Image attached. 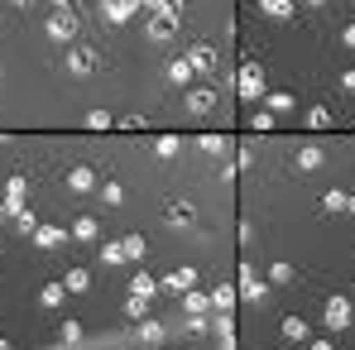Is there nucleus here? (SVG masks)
I'll return each mask as SVG.
<instances>
[{"label": "nucleus", "mask_w": 355, "mask_h": 350, "mask_svg": "<svg viewBox=\"0 0 355 350\" xmlns=\"http://www.w3.org/2000/svg\"><path fill=\"white\" fill-rule=\"evenodd\" d=\"M236 87H240V101H264V67H259L254 58H245L240 62Z\"/></svg>", "instance_id": "1"}, {"label": "nucleus", "mask_w": 355, "mask_h": 350, "mask_svg": "<svg viewBox=\"0 0 355 350\" xmlns=\"http://www.w3.org/2000/svg\"><path fill=\"white\" fill-rule=\"evenodd\" d=\"M327 331L336 336V331H351V322H355V307H351V297H341V292H331L327 297Z\"/></svg>", "instance_id": "2"}, {"label": "nucleus", "mask_w": 355, "mask_h": 350, "mask_svg": "<svg viewBox=\"0 0 355 350\" xmlns=\"http://www.w3.org/2000/svg\"><path fill=\"white\" fill-rule=\"evenodd\" d=\"M44 34H49V39H58V44H67V39L77 34V15H72V10H53V15H49V24H44Z\"/></svg>", "instance_id": "3"}, {"label": "nucleus", "mask_w": 355, "mask_h": 350, "mask_svg": "<svg viewBox=\"0 0 355 350\" xmlns=\"http://www.w3.org/2000/svg\"><path fill=\"white\" fill-rule=\"evenodd\" d=\"M240 297H245V302H264V297H269V283H259L250 264H240Z\"/></svg>", "instance_id": "4"}, {"label": "nucleus", "mask_w": 355, "mask_h": 350, "mask_svg": "<svg viewBox=\"0 0 355 350\" xmlns=\"http://www.w3.org/2000/svg\"><path fill=\"white\" fill-rule=\"evenodd\" d=\"M173 29H178V15H173V10H154V19H149V39H154V44H164Z\"/></svg>", "instance_id": "5"}, {"label": "nucleus", "mask_w": 355, "mask_h": 350, "mask_svg": "<svg viewBox=\"0 0 355 350\" xmlns=\"http://www.w3.org/2000/svg\"><path fill=\"white\" fill-rule=\"evenodd\" d=\"M139 5H144V0H101V15H106L111 24H125V19H130Z\"/></svg>", "instance_id": "6"}, {"label": "nucleus", "mask_w": 355, "mask_h": 350, "mask_svg": "<svg viewBox=\"0 0 355 350\" xmlns=\"http://www.w3.org/2000/svg\"><path fill=\"white\" fill-rule=\"evenodd\" d=\"M24 192H29V177H10L5 182V211H24Z\"/></svg>", "instance_id": "7"}, {"label": "nucleus", "mask_w": 355, "mask_h": 350, "mask_svg": "<svg viewBox=\"0 0 355 350\" xmlns=\"http://www.w3.org/2000/svg\"><path fill=\"white\" fill-rule=\"evenodd\" d=\"M187 62H192V72H216V49H211V44H197V49H192V53H187Z\"/></svg>", "instance_id": "8"}, {"label": "nucleus", "mask_w": 355, "mask_h": 350, "mask_svg": "<svg viewBox=\"0 0 355 350\" xmlns=\"http://www.w3.org/2000/svg\"><path fill=\"white\" fill-rule=\"evenodd\" d=\"M92 67H96V53H92V49H72V53H67V72H72V77H87Z\"/></svg>", "instance_id": "9"}, {"label": "nucleus", "mask_w": 355, "mask_h": 350, "mask_svg": "<svg viewBox=\"0 0 355 350\" xmlns=\"http://www.w3.org/2000/svg\"><path fill=\"white\" fill-rule=\"evenodd\" d=\"M211 106H216V91H211V87H197V91L187 96V111H192V116H207Z\"/></svg>", "instance_id": "10"}, {"label": "nucleus", "mask_w": 355, "mask_h": 350, "mask_svg": "<svg viewBox=\"0 0 355 350\" xmlns=\"http://www.w3.org/2000/svg\"><path fill=\"white\" fill-rule=\"evenodd\" d=\"M164 288H168V292H187V288H197V274H192V269H173V274L164 279Z\"/></svg>", "instance_id": "11"}, {"label": "nucleus", "mask_w": 355, "mask_h": 350, "mask_svg": "<svg viewBox=\"0 0 355 350\" xmlns=\"http://www.w3.org/2000/svg\"><path fill=\"white\" fill-rule=\"evenodd\" d=\"M62 240H67L62 226H39V231H34V245H39V250H58Z\"/></svg>", "instance_id": "12"}, {"label": "nucleus", "mask_w": 355, "mask_h": 350, "mask_svg": "<svg viewBox=\"0 0 355 350\" xmlns=\"http://www.w3.org/2000/svg\"><path fill=\"white\" fill-rule=\"evenodd\" d=\"M322 159H327V154H322V149H317V144H307V149H297V168H302V173H312V168H322Z\"/></svg>", "instance_id": "13"}, {"label": "nucleus", "mask_w": 355, "mask_h": 350, "mask_svg": "<svg viewBox=\"0 0 355 350\" xmlns=\"http://www.w3.org/2000/svg\"><path fill=\"white\" fill-rule=\"evenodd\" d=\"M154 154H159V159H178V154H182V139H178V134H159V139H154Z\"/></svg>", "instance_id": "14"}, {"label": "nucleus", "mask_w": 355, "mask_h": 350, "mask_svg": "<svg viewBox=\"0 0 355 350\" xmlns=\"http://www.w3.org/2000/svg\"><path fill=\"white\" fill-rule=\"evenodd\" d=\"M164 221H168V226H187V221H192V202H168Z\"/></svg>", "instance_id": "15"}, {"label": "nucleus", "mask_w": 355, "mask_h": 350, "mask_svg": "<svg viewBox=\"0 0 355 350\" xmlns=\"http://www.w3.org/2000/svg\"><path fill=\"white\" fill-rule=\"evenodd\" d=\"M279 336H284V341H307V322H302V317H284Z\"/></svg>", "instance_id": "16"}, {"label": "nucleus", "mask_w": 355, "mask_h": 350, "mask_svg": "<svg viewBox=\"0 0 355 350\" xmlns=\"http://www.w3.org/2000/svg\"><path fill=\"white\" fill-rule=\"evenodd\" d=\"M67 187H72V192H92V187H96V173H92V168H72V173H67Z\"/></svg>", "instance_id": "17"}, {"label": "nucleus", "mask_w": 355, "mask_h": 350, "mask_svg": "<svg viewBox=\"0 0 355 350\" xmlns=\"http://www.w3.org/2000/svg\"><path fill=\"white\" fill-rule=\"evenodd\" d=\"M264 111L284 116V111H293V96H288V91H264Z\"/></svg>", "instance_id": "18"}, {"label": "nucleus", "mask_w": 355, "mask_h": 350, "mask_svg": "<svg viewBox=\"0 0 355 350\" xmlns=\"http://www.w3.org/2000/svg\"><path fill=\"white\" fill-rule=\"evenodd\" d=\"M259 10L269 19H293V0H259Z\"/></svg>", "instance_id": "19"}, {"label": "nucleus", "mask_w": 355, "mask_h": 350, "mask_svg": "<svg viewBox=\"0 0 355 350\" xmlns=\"http://www.w3.org/2000/svg\"><path fill=\"white\" fill-rule=\"evenodd\" d=\"M182 307H187L192 317H202V312L211 307V292H197V288H187V297H182Z\"/></svg>", "instance_id": "20"}, {"label": "nucleus", "mask_w": 355, "mask_h": 350, "mask_svg": "<svg viewBox=\"0 0 355 350\" xmlns=\"http://www.w3.org/2000/svg\"><path fill=\"white\" fill-rule=\"evenodd\" d=\"M62 297H67V288H62V279H53V283H44V292H39V302H44V307H58Z\"/></svg>", "instance_id": "21"}, {"label": "nucleus", "mask_w": 355, "mask_h": 350, "mask_svg": "<svg viewBox=\"0 0 355 350\" xmlns=\"http://www.w3.org/2000/svg\"><path fill=\"white\" fill-rule=\"evenodd\" d=\"M87 283H92V274H87V269H67V274H62V288H67V292H82Z\"/></svg>", "instance_id": "22"}, {"label": "nucleus", "mask_w": 355, "mask_h": 350, "mask_svg": "<svg viewBox=\"0 0 355 350\" xmlns=\"http://www.w3.org/2000/svg\"><path fill=\"white\" fill-rule=\"evenodd\" d=\"M101 202H106V207H120V202H125V187H120L116 177H106V182H101Z\"/></svg>", "instance_id": "23"}, {"label": "nucleus", "mask_w": 355, "mask_h": 350, "mask_svg": "<svg viewBox=\"0 0 355 350\" xmlns=\"http://www.w3.org/2000/svg\"><path fill=\"white\" fill-rule=\"evenodd\" d=\"M72 235H77V240H96V235H101V226H96V216H77V226H72Z\"/></svg>", "instance_id": "24"}, {"label": "nucleus", "mask_w": 355, "mask_h": 350, "mask_svg": "<svg viewBox=\"0 0 355 350\" xmlns=\"http://www.w3.org/2000/svg\"><path fill=\"white\" fill-rule=\"evenodd\" d=\"M197 149H202L207 159H216V154H226V139H221V134H202V139H197Z\"/></svg>", "instance_id": "25"}, {"label": "nucleus", "mask_w": 355, "mask_h": 350, "mask_svg": "<svg viewBox=\"0 0 355 350\" xmlns=\"http://www.w3.org/2000/svg\"><path fill=\"white\" fill-rule=\"evenodd\" d=\"M236 292H240V288H231V283H216V292H211V307H221V312H226V307L236 302Z\"/></svg>", "instance_id": "26"}, {"label": "nucleus", "mask_w": 355, "mask_h": 350, "mask_svg": "<svg viewBox=\"0 0 355 350\" xmlns=\"http://www.w3.org/2000/svg\"><path fill=\"white\" fill-rule=\"evenodd\" d=\"M120 245H125V259H144V250H149V245H144V235H125Z\"/></svg>", "instance_id": "27"}, {"label": "nucleus", "mask_w": 355, "mask_h": 350, "mask_svg": "<svg viewBox=\"0 0 355 350\" xmlns=\"http://www.w3.org/2000/svg\"><path fill=\"white\" fill-rule=\"evenodd\" d=\"M187 77H192V62H187V58H173V62H168V82H178V87H182Z\"/></svg>", "instance_id": "28"}, {"label": "nucleus", "mask_w": 355, "mask_h": 350, "mask_svg": "<svg viewBox=\"0 0 355 350\" xmlns=\"http://www.w3.org/2000/svg\"><path fill=\"white\" fill-rule=\"evenodd\" d=\"M120 259H125V245L120 240H106L101 245V264H120Z\"/></svg>", "instance_id": "29"}, {"label": "nucleus", "mask_w": 355, "mask_h": 350, "mask_svg": "<svg viewBox=\"0 0 355 350\" xmlns=\"http://www.w3.org/2000/svg\"><path fill=\"white\" fill-rule=\"evenodd\" d=\"M322 211H327V216H341V211H346V197H341V192H327V197H322Z\"/></svg>", "instance_id": "30"}, {"label": "nucleus", "mask_w": 355, "mask_h": 350, "mask_svg": "<svg viewBox=\"0 0 355 350\" xmlns=\"http://www.w3.org/2000/svg\"><path fill=\"white\" fill-rule=\"evenodd\" d=\"M269 283H274V288L293 283V264H274V269H269Z\"/></svg>", "instance_id": "31"}, {"label": "nucleus", "mask_w": 355, "mask_h": 350, "mask_svg": "<svg viewBox=\"0 0 355 350\" xmlns=\"http://www.w3.org/2000/svg\"><path fill=\"white\" fill-rule=\"evenodd\" d=\"M307 125H312V130H327V125H331V111H327V106H312V111H307Z\"/></svg>", "instance_id": "32"}, {"label": "nucleus", "mask_w": 355, "mask_h": 350, "mask_svg": "<svg viewBox=\"0 0 355 350\" xmlns=\"http://www.w3.org/2000/svg\"><path fill=\"white\" fill-rule=\"evenodd\" d=\"M125 312H130V317H144V312H149V297H144V292H130Z\"/></svg>", "instance_id": "33"}, {"label": "nucleus", "mask_w": 355, "mask_h": 350, "mask_svg": "<svg viewBox=\"0 0 355 350\" xmlns=\"http://www.w3.org/2000/svg\"><path fill=\"white\" fill-rule=\"evenodd\" d=\"M130 292H144V297H154V279H149V274H135Z\"/></svg>", "instance_id": "34"}, {"label": "nucleus", "mask_w": 355, "mask_h": 350, "mask_svg": "<svg viewBox=\"0 0 355 350\" xmlns=\"http://www.w3.org/2000/svg\"><path fill=\"white\" fill-rule=\"evenodd\" d=\"M15 221H19V231H24V235H34V231H39V221H34V211H15Z\"/></svg>", "instance_id": "35"}, {"label": "nucleus", "mask_w": 355, "mask_h": 350, "mask_svg": "<svg viewBox=\"0 0 355 350\" xmlns=\"http://www.w3.org/2000/svg\"><path fill=\"white\" fill-rule=\"evenodd\" d=\"M250 125H254V130H274V111H254Z\"/></svg>", "instance_id": "36"}, {"label": "nucleus", "mask_w": 355, "mask_h": 350, "mask_svg": "<svg viewBox=\"0 0 355 350\" xmlns=\"http://www.w3.org/2000/svg\"><path fill=\"white\" fill-rule=\"evenodd\" d=\"M139 336H144V341H159V336H164V326H159V322H144V326H139Z\"/></svg>", "instance_id": "37"}, {"label": "nucleus", "mask_w": 355, "mask_h": 350, "mask_svg": "<svg viewBox=\"0 0 355 350\" xmlns=\"http://www.w3.org/2000/svg\"><path fill=\"white\" fill-rule=\"evenodd\" d=\"M87 125H92V130H106V125H111V116H106V111H92V116H87Z\"/></svg>", "instance_id": "38"}, {"label": "nucleus", "mask_w": 355, "mask_h": 350, "mask_svg": "<svg viewBox=\"0 0 355 350\" xmlns=\"http://www.w3.org/2000/svg\"><path fill=\"white\" fill-rule=\"evenodd\" d=\"M82 336V322H62V341H77Z\"/></svg>", "instance_id": "39"}, {"label": "nucleus", "mask_w": 355, "mask_h": 350, "mask_svg": "<svg viewBox=\"0 0 355 350\" xmlns=\"http://www.w3.org/2000/svg\"><path fill=\"white\" fill-rule=\"evenodd\" d=\"M120 130H144V116H120Z\"/></svg>", "instance_id": "40"}, {"label": "nucleus", "mask_w": 355, "mask_h": 350, "mask_svg": "<svg viewBox=\"0 0 355 350\" xmlns=\"http://www.w3.org/2000/svg\"><path fill=\"white\" fill-rule=\"evenodd\" d=\"M341 39H346V49H355V19L346 24V34H341Z\"/></svg>", "instance_id": "41"}, {"label": "nucleus", "mask_w": 355, "mask_h": 350, "mask_svg": "<svg viewBox=\"0 0 355 350\" xmlns=\"http://www.w3.org/2000/svg\"><path fill=\"white\" fill-rule=\"evenodd\" d=\"M312 350H331V336H317V341H312Z\"/></svg>", "instance_id": "42"}, {"label": "nucleus", "mask_w": 355, "mask_h": 350, "mask_svg": "<svg viewBox=\"0 0 355 350\" xmlns=\"http://www.w3.org/2000/svg\"><path fill=\"white\" fill-rule=\"evenodd\" d=\"M341 87H346V91H355V67L346 72V77H341Z\"/></svg>", "instance_id": "43"}, {"label": "nucleus", "mask_w": 355, "mask_h": 350, "mask_svg": "<svg viewBox=\"0 0 355 350\" xmlns=\"http://www.w3.org/2000/svg\"><path fill=\"white\" fill-rule=\"evenodd\" d=\"M53 5H58V10H72V5H77V0H53Z\"/></svg>", "instance_id": "44"}, {"label": "nucleus", "mask_w": 355, "mask_h": 350, "mask_svg": "<svg viewBox=\"0 0 355 350\" xmlns=\"http://www.w3.org/2000/svg\"><path fill=\"white\" fill-rule=\"evenodd\" d=\"M346 211H351V216H355V197H346Z\"/></svg>", "instance_id": "45"}, {"label": "nucleus", "mask_w": 355, "mask_h": 350, "mask_svg": "<svg viewBox=\"0 0 355 350\" xmlns=\"http://www.w3.org/2000/svg\"><path fill=\"white\" fill-rule=\"evenodd\" d=\"M10 5H24V10H29V5H34V0H10Z\"/></svg>", "instance_id": "46"}, {"label": "nucleus", "mask_w": 355, "mask_h": 350, "mask_svg": "<svg viewBox=\"0 0 355 350\" xmlns=\"http://www.w3.org/2000/svg\"><path fill=\"white\" fill-rule=\"evenodd\" d=\"M0 350H10V341H5V336H0Z\"/></svg>", "instance_id": "47"}, {"label": "nucleus", "mask_w": 355, "mask_h": 350, "mask_svg": "<svg viewBox=\"0 0 355 350\" xmlns=\"http://www.w3.org/2000/svg\"><path fill=\"white\" fill-rule=\"evenodd\" d=\"M0 216H5V202H0Z\"/></svg>", "instance_id": "48"}, {"label": "nucleus", "mask_w": 355, "mask_h": 350, "mask_svg": "<svg viewBox=\"0 0 355 350\" xmlns=\"http://www.w3.org/2000/svg\"><path fill=\"white\" fill-rule=\"evenodd\" d=\"M312 5H322V0H312Z\"/></svg>", "instance_id": "49"}]
</instances>
